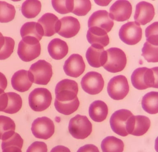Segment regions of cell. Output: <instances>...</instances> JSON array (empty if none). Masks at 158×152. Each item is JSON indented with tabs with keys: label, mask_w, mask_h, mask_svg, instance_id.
Wrapping results in <instances>:
<instances>
[{
	"label": "cell",
	"mask_w": 158,
	"mask_h": 152,
	"mask_svg": "<svg viewBox=\"0 0 158 152\" xmlns=\"http://www.w3.org/2000/svg\"><path fill=\"white\" fill-rule=\"evenodd\" d=\"M158 67L151 69L137 68L131 77L132 85L138 90H144L150 87L158 88Z\"/></svg>",
	"instance_id": "obj_1"
},
{
	"label": "cell",
	"mask_w": 158,
	"mask_h": 152,
	"mask_svg": "<svg viewBox=\"0 0 158 152\" xmlns=\"http://www.w3.org/2000/svg\"><path fill=\"white\" fill-rule=\"evenodd\" d=\"M41 45L36 38L25 37L22 38L18 45L17 54L22 61L29 62L40 55Z\"/></svg>",
	"instance_id": "obj_2"
},
{
	"label": "cell",
	"mask_w": 158,
	"mask_h": 152,
	"mask_svg": "<svg viewBox=\"0 0 158 152\" xmlns=\"http://www.w3.org/2000/svg\"><path fill=\"white\" fill-rule=\"evenodd\" d=\"M69 130L74 138L84 139L91 134L92 125L86 116L77 115L70 119Z\"/></svg>",
	"instance_id": "obj_3"
},
{
	"label": "cell",
	"mask_w": 158,
	"mask_h": 152,
	"mask_svg": "<svg viewBox=\"0 0 158 152\" xmlns=\"http://www.w3.org/2000/svg\"><path fill=\"white\" fill-rule=\"evenodd\" d=\"M33 82L38 85H47L52 76V65L44 60H39L31 65L28 70Z\"/></svg>",
	"instance_id": "obj_4"
},
{
	"label": "cell",
	"mask_w": 158,
	"mask_h": 152,
	"mask_svg": "<svg viewBox=\"0 0 158 152\" xmlns=\"http://www.w3.org/2000/svg\"><path fill=\"white\" fill-rule=\"evenodd\" d=\"M52 101L51 93L44 88H37L30 93L28 97L30 107L36 112L44 111L50 106Z\"/></svg>",
	"instance_id": "obj_5"
},
{
	"label": "cell",
	"mask_w": 158,
	"mask_h": 152,
	"mask_svg": "<svg viewBox=\"0 0 158 152\" xmlns=\"http://www.w3.org/2000/svg\"><path fill=\"white\" fill-rule=\"evenodd\" d=\"M107 61L103 67L109 72L116 73L122 71L127 65V58L122 49L112 48L107 49Z\"/></svg>",
	"instance_id": "obj_6"
},
{
	"label": "cell",
	"mask_w": 158,
	"mask_h": 152,
	"mask_svg": "<svg viewBox=\"0 0 158 152\" xmlns=\"http://www.w3.org/2000/svg\"><path fill=\"white\" fill-rule=\"evenodd\" d=\"M55 99L60 102H69L77 97L78 85L73 80L64 79L58 82L55 87Z\"/></svg>",
	"instance_id": "obj_7"
},
{
	"label": "cell",
	"mask_w": 158,
	"mask_h": 152,
	"mask_svg": "<svg viewBox=\"0 0 158 152\" xmlns=\"http://www.w3.org/2000/svg\"><path fill=\"white\" fill-rule=\"evenodd\" d=\"M107 91L108 95L113 99H123L129 91V85L127 78L123 75L114 77L108 83Z\"/></svg>",
	"instance_id": "obj_8"
},
{
	"label": "cell",
	"mask_w": 158,
	"mask_h": 152,
	"mask_svg": "<svg viewBox=\"0 0 158 152\" xmlns=\"http://www.w3.org/2000/svg\"><path fill=\"white\" fill-rule=\"evenodd\" d=\"M118 35L123 43L128 45H134L142 39V29L136 22H128L122 26Z\"/></svg>",
	"instance_id": "obj_9"
},
{
	"label": "cell",
	"mask_w": 158,
	"mask_h": 152,
	"mask_svg": "<svg viewBox=\"0 0 158 152\" xmlns=\"http://www.w3.org/2000/svg\"><path fill=\"white\" fill-rule=\"evenodd\" d=\"M81 87L87 93L96 95L101 92L104 86V80L101 74L90 71L84 75L81 82Z\"/></svg>",
	"instance_id": "obj_10"
},
{
	"label": "cell",
	"mask_w": 158,
	"mask_h": 152,
	"mask_svg": "<svg viewBox=\"0 0 158 152\" xmlns=\"http://www.w3.org/2000/svg\"><path fill=\"white\" fill-rule=\"evenodd\" d=\"M31 129L36 138L47 140L54 134L55 126L52 120L48 117H43L34 120Z\"/></svg>",
	"instance_id": "obj_11"
},
{
	"label": "cell",
	"mask_w": 158,
	"mask_h": 152,
	"mask_svg": "<svg viewBox=\"0 0 158 152\" xmlns=\"http://www.w3.org/2000/svg\"><path fill=\"white\" fill-rule=\"evenodd\" d=\"M150 125V120L146 116L133 115L127 121L126 130L128 134L141 136L147 133Z\"/></svg>",
	"instance_id": "obj_12"
},
{
	"label": "cell",
	"mask_w": 158,
	"mask_h": 152,
	"mask_svg": "<svg viewBox=\"0 0 158 152\" xmlns=\"http://www.w3.org/2000/svg\"><path fill=\"white\" fill-rule=\"evenodd\" d=\"M133 115L128 110L121 109L115 111L110 119V125L113 132L122 137L128 136L126 124L128 119Z\"/></svg>",
	"instance_id": "obj_13"
},
{
	"label": "cell",
	"mask_w": 158,
	"mask_h": 152,
	"mask_svg": "<svg viewBox=\"0 0 158 152\" xmlns=\"http://www.w3.org/2000/svg\"><path fill=\"white\" fill-rule=\"evenodd\" d=\"M89 28L97 27L108 33L114 25L113 20L110 17L109 14L105 10H99L94 12L88 22Z\"/></svg>",
	"instance_id": "obj_14"
},
{
	"label": "cell",
	"mask_w": 158,
	"mask_h": 152,
	"mask_svg": "<svg viewBox=\"0 0 158 152\" xmlns=\"http://www.w3.org/2000/svg\"><path fill=\"white\" fill-rule=\"evenodd\" d=\"M132 6L128 1H117L110 9L109 16L111 19L117 22L127 20L131 17Z\"/></svg>",
	"instance_id": "obj_15"
},
{
	"label": "cell",
	"mask_w": 158,
	"mask_h": 152,
	"mask_svg": "<svg viewBox=\"0 0 158 152\" xmlns=\"http://www.w3.org/2000/svg\"><path fill=\"white\" fill-rule=\"evenodd\" d=\"M85 67L82 57L79 54H74L65 61L64 70L68 76L77 78L84 72Z\"/></svg>",
	"instance_id": "obj_16"
},
{
	"label": "cell",
	"mask_w": 158,
	"mask_h": 152,
	"mask_svg": "<svg viewBox=\"0 0 158 152\" xmlns=\"http://www.w3.org/2000/svg\"><path fill=\"white\" fill-rule=\"evenodd\" d=\"M154 15L155 9L153 5L146 1H141L136 6L134 20L139 25H144L153 19Z\"/></svg>",
	"instance_id": "obj_17"
},
{
	"label": "cell",
	"mask_w": 158,
	"mask_h": 152,
	"mask_svg": "<svg viewBox=\"0 0 158 152\" xmlns=\"http://www.w3.org/2000/svg\"><path fill=\"white\" fill-rule=\"evenodd\" d=\"M38 23L43 27L44 36L51 37L60 30L61 23L58 17L54 14H44L38 19Z\"/></svg>",
	"instance_id": "obj_18"
},
{
	"label": "cell",
	"mask_w": 158,
	"mask_h": 152,
	"mask_svg": "<svg viewBox=\"0 0 158 152\" xmlns=\"http://www.w3.org/2000/svg\"><path fill=\"white\" fill-rule=\"evenodd\" d=\"M86 57L88 62L91 66L99 68L103 66L106 64L107 54L103 47L91 45L88 49Z\"/></svg>",
	"instance_id": "obj_19"
},
{
	"label": "cell",
	"mask_w": 158,
	"mask_h": 152,
	"mask_svg": "<svg viewBox=\"0 0 158 152\" xmlns=\"http://www.w3.org/2000/svg\"><path fill=\"white\" fill-rule=\"evenodd\" d=\"M33 81L29 71L20 70L15 73L11 78V84L14 90L23 92L29 90Z\"/></svg>",
	"instance_id": "obj_20"
},
{
	"label": "cell",
	"mask_w": 158,
	"mask_h": 152,
	"mask_svg": "<svg viewBox=\"0 0 158 152\" xmlns=\"http://www.w3.org/2000/svg\"><path fill=\"white\" fill-rule=\"evenodd\" d=\"M61 26L58 34L64 38L75 36L80 29V22L77 19L72 16H66L60 19Z\"/></svg>",
	"instance_id": "obj_21"
},
{
	"label": "cell",
	"mask_w": 158,
	"mask_h": 152,
	"mask_svg": "<svg viewBox=\"0 0 158 152\" xmlns=\"http://www.w3.org/2000/svg\"><path fill=\"white\" fill-rule=\"evenodd\" d=\"M88 41L91 45L104 47L108 45L110 39L107 32L97 27L89 28L86 34Z\"/></svg>",
	"instance_id": "obj_22"
},
{
	"label": "cell",
	"mask_w": 158,
	"mask_h": 152,
	"mask_svg": "<svg viewBox=\"0 0 158 152\" xmlns=\"http://www.w3.org/2000/svg\"><path fill=\"white\" fill-rule=\"evenodd\" d=\"M48 51L52 59L59 60L65 57L69 52L67 43L59 38L52 40L48 44Z\"/></svg>",
	"instance_id": "obj_23"
},
{
	"label": "cell",
	"mask_w": 158,
	"mask_h": 152,
	"mask_svg": "<svg viewBox=\"0 0 158 152\" xmlns=\"http://www.w3.org/2000/svg\"><path fill=\"white\" fill-rule=\"evenodd\" d=\"M89 112L93 120L96 122H102L106 119L108 115V107L104 101L96 100L90 105Z\"/></svg>",
	"instance_id": "obj_24"
},
{
	"label": "cell",
	"mask_w": 158,
	"mask_h": 152,
	"mask_svg": "<svg viewBox=\"0 0 158 152\" xmlns=\"http://www.w3.org/2000/svg\"><path fill=\"white\" fill-rule=\"evenodd\" d=\"M20 34L22 38L31 37L36 38L40 41L44 36V31L38 22H27L21 27Z\"/></svg>",
	"instance_id": "obj_25"
},
{
	"label": "cell",
	"mask_w": 158,
	"mask_h": 152,
	"mask_svg": "<svg viewBox=\"0 0 158 152\" xmlns=\"http://www.w3.org/2000/svg\"><path fill=\"white\" fill-rule=\"evenodd\" d=\"M23 141L19 134L15 132L7 139L2 141V152H22Z\"/></svg>",
	"instance_id": "obj_26"
},
{
	"label": "cell",
	"mask_w": 158,
	"mask_h": 152,
	"mask_svg": "<svg viewBox=\"0 0 158 152\" xmlns=\"http://www.w3.org/2000/svg\"><path fill=\"white\" fill-rule=\"evenodd\" d=\"M142 106L144 111L150 114H155L158 112V92L151 91L146 94L143 98Z\"/></svg>",
	"instance_id": "obj_27"
},
{
	"label": "cell",
	"mask_w": 158,
	"mask_h": 152,
	"mask_svg": "<svg viewBox=\"0 0 158 152\" xmlns=\"http://www.w3.org/2000/svg\"><path fill=\"white\" fill-rule=\"evenodd\" d=\"M124 147L123 141L113 136L106 137L101 144L102 152H123Z\"/></svg>",
	"instance_id": "obj_28"
},
{
	"label": "cell",
	"mask_w": 158,
	"mask_h": 152,
	"mask_svg": "<svg viewBox=\"0 0 158 152\" xmlns=\"http://www.w3.org/2000/svg\"><path fill=\"white\" fill-rule=\"evenodd\" d=\"M15 124L7 116H0V140H4L15 133Z\"/></svg>",
	"instance_id": "obj_29"
},
{
	"label": "cell",
	"mask_w": 158,
	"mask_h": 152,
	"mask_svg": "<svg viewBox=\"0 0 158 152\" xmlns=\"http://www.w3.org/2000/svg\"><path fill=\"white\" fill-rule=\"evenodd\" d=\"M42 5L39 1H26L22 3L21 11L26 18H35L40 12Z\"/></svg>",
	"instance_id": "obj_30"
},
{
	"label": "cell",
	"mask_w": 158,
	"mask_h": 152,
	"mask_svg": "<svg viewBox=\"0 0 158 152\" xmlns=\"http://www.w3.org/2000/svg\"><path fill=\"white\" fill-rule=\"evenodd\" d=\"M80 106V101L78 97L75 100L69 102H60L55 100L54 106L57 111L66 116L71 115L78 109Z\"/></svg>",
	"instance_id": "obj_31"
},
{
	"label": "cell",
	"mask_w": 158,
	"mask_h": 152,
	"mask_svg": "<svg viewBox=\"0 0 158 152\" xmlns=\"http://www.w3.org/2000/svg\"><path fill=\"white\" fill-rule=\"evenodd\" d=\"M7 93L8 96V103L7 108L3 112L10 114L17 113L22 108V98L15 92H9Z\"/></svg>",
	"instance_id": "obj_32"
},
{
	"label": "cell",
	"mask_w": 158,
	"mask_h": 152,
	"mask_svg": "<svg viewBox=\"0 0 158 152\" xmlns=\"http://www.w3.org/2000/svg\"><path fill=\"white\" fill-rule=\"evenodd\" d=\"M14 6L5 2L0 1V22L7 23L13 20L15 16Z\"/></svg>",
	"instance_id": "obj_33"
},
{
	"label": "cell",
	"mask_w": 158,
	"mask_h": 152,
	"mask_svg": "<svg viewBox=\"0 0 158 152\" xmlns=\"http://www.w3.org/2000/svg\"><path fill=\"white\" fill-rule=\"evenodd\" d=\"M142 56L148 62L158 61V46L153 45L146 42L142 49Z\"/></svg>",
	"instance_id": "obj_34"
},
{
	"label": "cell",
	"mask_w": 158,
	"mask_h": 152,
	"mask_svg": "<svg viewBox=\"0 0 158 152\" xmlns=\"http://www.w3.org/2000/svg\"><path fill=\"white\" fill-rule=\"evenodd\" d=\"M54 9L60 14L72 12L74 7V1H52Z\"/></svg>",
	"instance_id": "obj_35"
},
{
	"label": "cell",
	"mask_w": 158,
	"mask_h": 152,
	"mask_svg": "<svg viewBox=\"0 0 158 152\" xmlns=\"http://www.w3.org/2000/svg\"><path fill=\"white\" fill-rule=\"evenodd\" d=\"M91 4L90 1H74L73 13L76 15H86L91 10Z\"/></svg>",
	"instance_id": "obj_36"
},
{
	"label": "cell",
	"mask_w": 158,
	"mask_h": 152,
	"mask_svg": "<svg viewBox=\"0 0 158 152\" xmlns=\"http://www.w3.org/2000/svg\"><path fill=\"white\" fill-rule=\"evenodd\" d=\"M145 36L147 42L158 46V22H154L147 27L145 30Z\"/></svg>",
	"instance_id": "obj_37"
},
{
	"label": "cell",
	"mask_w": 158,
	"mask_h": 152,
	"mask_svg": "<svg viewBox=\"0 0 158 152\" xmlns=\"http://www.w3.org/2000/svg\"><path fill=\"white\" fill-rule=\"evenodd\" d=\"M5 43L0 51V60H5L13 53L15 45L14 40L9 37L5 36Z\"/></svg>",
	"instance_id": "obj_38"
},
{
	"label": "cell",
	"mask_w": 158,
	"mask_h": 152,
	"mask_svg": "<svg viewBox=\"0 0 158 152\" xmlns=\"http://www.w3.org/2000/svg\"><path fill=\"white\" fill-rule=\"evenodd\" d=\"M27 152H48V147L44 142L35 141L30 146Z\"/></svg>",
	"instance_id": "obj_39"
},
{
	"label": "cell",
	"mask_w": 158,
	"mask_h": 152,
	"mask_svg": "<svg viewBox=\"0 0 158 152\" xmlns=\"http://www.w3.org/2000/svg\"><path fill=\"white\" fill-rule=\"evenodd\" d=\"M8 96L7 93L0 89V111L4 112L7 107Z\"/></svg>",
	"instance_id": "obj_40"
},
{
	"label": "cell",
	"mask_w": 158,
	"mask_h": 152,
	"mask_svg": "<svg viewBox=\"0 0 158 152\" xmlns=\"http://www.w3.org/2000/svg\"><path fill=\"white\" fill-rule=\"evenodd\" d=\"M77 152H100L97 146L93 144H86L80 147Z\"/></svg>",
	"instance_id": "obj_41"
},
{
	"label": "cell",
	"mask_w": 158,
	"mask_h": 152,
	"mask_svg": "<svg viewBox=\"0 0 158 152\" xmlns=\"http://www.w3.org/2000/svg\"><path fill=\"white\" fill-rule=\"evenodd\" d=\"M7 85V79L6 76L2 73L0 72V89L4 91Z\"/></svg>",
	"instance_id": "obj_42"
},
{
	"label": "cell",
	"mask_w": 158,
	"mask_h": 152,
	"mask_svg": "<svg viewBox=\"0 0 158 152\" xmlns=\"http://www.w3.org/2000/svg\"><path fill=\"white\" fill-rule=\"evenodd\" d=\"M50 152H71L67 147L63 146H57L54 147Z\"/></svg>",
	"instance_id": "obj_43"
},
{
	"label": "cell",
	"mask_w": 158,
	"mask_h": 152,
	"mask_svg": "<svg viewBox=\"0 0 158 152\" xmlns=\"http://www.w3.org/2000/svg\"><path fill=\"white\" fill-rule=\"evenodd\" d=\"M97 5L101 6H107L111 2V1H95Z\"/></svg>",
	"instance_id": "obj_44"
},
{
	"label": "cell",
	"mask_w": 158,
	"mask_h": 152,
	"mask_svg": "<svg viewBox=\"0 0 158 152\" xmlns=\"http://www.w3.org/2000/svg\"><path fill=\"white\" fill-rule=\"evenodd\" d=\"M5 43V37H4L2 33L0 32V51L3 46Z\"/></svg>",
	"instance_id": "obj_45"
}]
</instances>
